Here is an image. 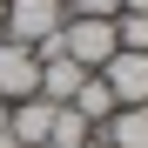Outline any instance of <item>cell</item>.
<instances>
[{
	"mask_svg": "<svg viewBox=\"0 0 148 148\" xmlns=\"http://www.w3.org/2000/svg\"><path fill=\"white\" fill-rule=\"evenodd\" d=\"M67 108L81 114V121H94V128H101V121L114 114V94H108V81H101V74H88V81L74 88V101H67Z\"/></svg>",
	"mask_w": 148,
	"mask_h": 148,
	"instance_id": "8",
	"label": "cell"
},
{
	"mask_svg": "<svg viewBox=\"0 0 148 148\" xmlns=\"http://www.w3.org/2000/svg\"><path fill=\"white\" fill-rule=\"evenodd\" d=\"M47 128H54V101H14L7 108V148H47Z\"/></svg>",
	"mask_w": 148,
	"mask_h": 148,
	"instance_id": "5",
	"label": "cell"
},
{
	"mask_svg": "<svg viewBox=\"0 0 148 148\" xmlns=\"http://www.w3.org/2000/svg\"><path fill=\"white\" fill-rule=\"evenodd\" d=\"M94 148H148V108H114L94 128Z\"/></svg>",
	"mask_w": 148,
	"mask_h": 148,
	"instance_id": "6",
	"label": "cell"
},
{
	"mask_svg": "<svg viewBox=\"0 0 148 148\" xmlns=\"http://www.w3.org/2000/svg\"><path fill=\"white\" fill-rule=\"evenodd\" d=\"M67 27V7L61 0H7V20H0V40H20V47H40Z\"/></svg>",
	"mask_w": 148,
	"mask_h": 148,
	"instance_id": "1",
	"label": "cell"
},
{
	"mask_svg": "<svg viewBox=\"0 0 148 148\" xmlns=\"http://www.w3.org/2000/svg\"><path fill=\"white\" fill-rule=\"evenodd\" d=\"M101 81H108V94H114V108H148V54L114 47V61L101 67Z\"/></svg>",
	"mask_w": 148,
	"mask_h": 148,
	"instance_id": "4",
	"label": "cell"
},
{
	"mask_svg": "<svg viewBox=\"0 0 148 148\" xmlns=\"http://www.w3.org/2000/svg\"><path fill=\"white\" fill-rule=\"evenodd\" d=\"M7 108H14V101H0V148H7Z\"/></svg>",
	"mask_w": 148,
	"mask_h": 148,
	"instance_id": "12",
	"label": "cell"
},
{
	"mask_svg": "<svg viewBox=\"0 0 148 148\" xmlns=\"http://www.w3.org/2000/svg\"><path fill=\"white\" fill-rule=\"evenodd\" d=\"M81 81H88V67H74L67 54H54V61H40V101H54V108H67Z\"/></svg>",
	"mask_w": 148,
	"mask_h": 148,
	"instance_id": "7",
	"label": "cell"
},
{
	"mask_svg": "<svg viewBox=\"0 0 148 148\" xmlns=\"http://www.w3.org/2000/svg\"><path fill=\"white\" fill-rule=\"evenodd\" d=\"M47 148H94V121H81L74 108H54V128H47Z\"/></svg>",
	"mask_w": 148,
	"mask_h": 148,
	"instance_id": "9",
	"label": "cell"
},
{
	"mask_svg": "<svg viewBox=\"0 0 148 148\" xmlns=\"http://www.w3.org/2000/svg\"><path fill=\"white\" fill-rule=\"evenodd\" d=\"M67 14H81V20H114V14H121V0H74Z\"/></svg>",
	"mask_w": 148,
	"mask_h": 148,
	"instance_id": "11",
	"label": "cell"
},
{
	"mask_svg": "<svg viewBox=\"0 0 148 148\" xmlns=\"http://www.w3.org/2000/svg\"><path fill=\"white\" fill-rule=\"evenodd\" d=\"M34 94H40V54L0 40V101H34Z\"/></svg>",
	"mask_w": 148,
	"mask_h": 148,
	"instance_id": "3",
	"label": "cell"
},
{
	"mask_svg": "<svg viewBox=\"0 0 148 148\" xmlns=\"http://www.w3.org/2000/svg\"><path fill=\"white\" fill-rule=\"evenodd\" d=\"M121 14H148V0H121Z\"/></svg>",
	"mask_w": 148,
	"mask_h": 148,
	"instance_id": "13",
	"label": "cell"
},
{
	"mask_svg": "<svg viewBox=\"0 0 148 148\" xmlns=\"http://www.w3.org/2000/svg\"><path fill=\"white\" fill-rule=\"evenodd\" d=\"M114 40L128 54H148V14H114Z\"/></svg>",
	"mask_w": 148,
	"mask_h": 148,
	"instance_id": "10",
	"label": "cell"
},
{
	"mask_svg": "<svg viewBox=\"0 0 148 148\" xmlns=\"http://www.w3.org/2000/svg\"><path fill=\"white\" fill-rule=\"evenodd\" d=\"M114 20H81V14H67V27H61V54L74 61V67H88V74H101L108 61H114Z\"/></svg>",
	"mask_w": 148,
	"mask_h": 148,
	"instance_id": "2",
	"label": "cell"
},
{
	"mask_svg": "<svg viewBox=\"0 0 148 148\" xmlns=\"http://www.w3.org/2000/svg\"><path fill=\"white\" fill-rule=\"evenodd\" d=\"M61 7H74V0H61Z\"/></svg>",
	"mask_w": 148,
	"mask_h": 148,
	"instance_id": "14",
	"label": "cell"
}]
</instances>
